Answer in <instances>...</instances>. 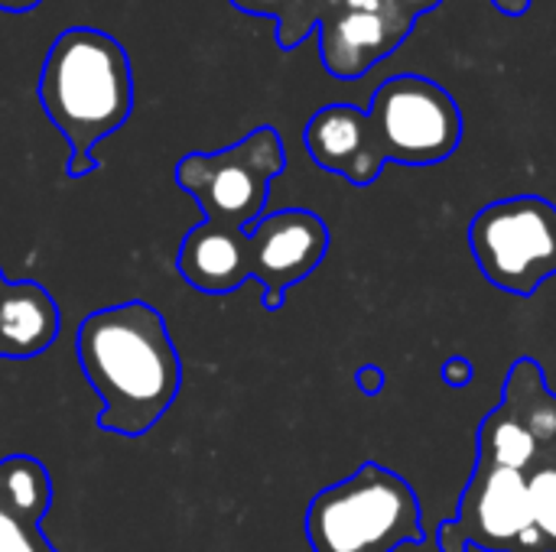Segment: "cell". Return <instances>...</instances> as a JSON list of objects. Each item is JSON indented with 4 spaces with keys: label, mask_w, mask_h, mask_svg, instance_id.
<instances>
[{
    "label": "cell",
    "mask_w": 556,
    "mask_h": 552,
    "mask_svg": "<svg viewBox=\"0 0 556 552\" xmlns=\"http://www.w3.org/2000/svg\"><path fill=\"white\" fill-rule=\"evenodd\" d=\"M528 498L534 527L541 530L547 550L556 552V452L528 475Z\"/></svg>",
    "instance_id": "5bb4252c"
},
{
    "label": "cell",
    "mask_w": 556,
    "mask_h": 552,
    "mask_svg": "<svg viewBox=\"0 0 556 552\" xmlns=\"http://www.w3.org/2000/svg\"><path fill=\"white\" fill-rule=\"evenodd\" d=\"M332 7H339V0H293L290 13L277 23L280 49H296Z\"/></svg>",
    "instance_id": "2e32d148"
},
{
    "label": "cell",
    "mask_w": 556,
    "mask_h": 552,
    "mask_svg": "<svg viewBox=\"0 0 556 552\" xmlns=\"http://www.w3.org/2000/svg\"><path fill=\"white\" fill-rule=\"evenodd\" d=\"M368 124L384 163L437 166L463 143V111L453 94L424 75H394L378 85Z\"/></svg>",
    "instance_id": "8992f818"
},
{
    "label": "cell",
    "mask_w": 556,
    "mask_h": 552,
    "mask_svg": "<svg viewBox=\"0 0 556 552\" xmlns=\"http://www.w3.org/2000/svg\"><path fill=\"white\" fill-rule=\"evenodd\" d=\"M551 552L531 521L528 475L476 465L459 514L440 527V552Z\"/></svg>",
    "instance_id": "52a82bcc"
},
{
    "label": "cell",
    "mask_w": 556,
    "mask_h": 552,
    "mask_svg": "<svg viewBox=\"0 0 556 552\" xmlns=\"http://www.w3.org/2000/svg\"><path fill=\"white\" fill-rule=\"evenodd\" d=\"M472 364L466 361V358H450L446 364H443V381L450 384V387H469L472 384Z\"/></svg>",
    "instance_id": "d6986e66"
},
{
    "label": "cell",
    "mask_w": 556,
    "mask_h": 552,
    "mask_svg": "<svg viewBox=\"0 0 556 552\" xmlns=\"http://www.w3.org/2000/svg\"><path fill=\"white\" fill-rule=\"evenodd\" d=\"M287 169L283 140L274 127H254L238 143L215 153H186L173 179L182 192H189L202 221L218 228L248 231L257 218H264L270 182Z\"/></svg>",
    "instance_id": "277c9868"
},
{
    "label": "cell",
    "mask_w": 556,
    "mask_h": 552,
    "mask_svg": "<svg viewBox=\"0 0 556 552\" xmlns=\"http://www.w3.org/2000/svg\"><path fill=\"white\" fill-rule=\"evenodd\" d=\"M42 0H0V10L3 13H29V10H36Z\"/></svg>",
    "instance_id": "7402d4cb"
},
{
    "label": "cell",
    "mask_w": 556,
    "mask_h": 552,
    "mask_svg": "<svg viewBox=\"0 0 556 552\" xmlns=\"http://www.w3.org/2000/svg\"><path fill=\"white\" fill-rule=\"evenodd\" d=\"M414 23L417 16H410L397 0H388L378 13L332 7L319 20V55L326 72L342 81L368 75L375 62L404 42Z\"/></svg>",
    "instance_id": "9c48e42d"
},
{
    "label": "cell",
    "mask_w": 556,
    "mask_h": 552,
    "mask_svg": "<svg viewBox=\"0 0 556 552\" xmlns=\"http://www.w3.org/2000/svg\"><path fill=\"white\" fill-rule=\"evenodd\" d=\"M384 384H388V377H384V371L375 368V364H365V368L355 371V387H358L365 397H378V394L384 390Z\"/></svg>",
    "instance_id": "ac0fdd59"
},
{
    "label": "cell",
    "mask_w": 556,
    "mask_h": 552,
    "mask_svg": "<svg viewBox=\"0 0 556 552\" xmlns=\"http://www.w3.org/2000/svg\"><path fill=\"white\" fill-rule=\"evenodd\" d=\"M36 94L42 114L68 143V176L85 179L98 169L94 146L134 114V68L111 33L68 26L42 59Z\"/></svg>",
    "instance_id": "7a4b0ae2"
},
{
    "label": "cell",
    "mask_w": 556,
    "mask_h": 552,
    "mask_svg": "<svg viewBox=\"0 0 556 552\" xmlns=\"http://www.w3.org/2000/svg\"><path fill=\"white\" fill-rule=\"evenodd\" d=\"M62 332L59 303L36 280H7L0 270V358L26 361L55 345Z\"/></svg>",
    "instance_id": "7c38bea8"
},
{
    "label": "cell",
    "mask_w": 556,
    "mask_h": 552,
    "mask_svg": "<svg viewBox=\"0 0 556 552\" xmlns=\"http://www.w3.org/2000/svg\"><path fill=\"white\" fill-rule=\"evenodd\" d=\"M388 0H339V7L345 10H358V13H378Z\"/></svg>",
    "instance_id": "ffe728a7"
},
{
    "label": "cell",
    "mask_w": 556,
    "mask_h": 552,
    "mask_svg": "<svg viewBox=\"0 0 556 552\" xmlns=\"http://www.w3.org/2000/svg\"><path fill=\"white\" fill-rule=\"evenodd\" d=\"M176 270L195 293H205V296L235 293L241 283L251 280L248 231L199 221L179 244Z\"/></svg>",
    "instance_id": "8fae6325"
},
{
    "label": "cell",
    "mask_w": 556,
    "mask_h": 552,
    "mask_svg": "<svg viewBox=\"0 0 556 552\" xmlns=\"http://www.w3.org/2000/svg\"><path fill=\"white\" fill-rule=\"evenodd\" d=\"M397 3H401V7H404V10H407L410 16H420V13L433 10V7H437L440 0H397Z\"/></svg>",
    "instance_id": "603a6c76"
},
{
    "label": "cell",
    "mask_w": 556,
    "mask_h": 552,
    "mask_svg": "<svg viewBox=\"0 0 556 552\" xmlns=\"http://www.w3.org/2000/svg\"><path fill=\"white\" fill-rule=\"evenodd\" d=\"M469 247L495 290L534 296L556 277V205L541 195L498 198L469 221Z\"/></svg>",
    "instance_id": "5b68a950"
},
{
    "label": "cell",
    "mask_w": 556,
    "mask_h": 552,
    "mask_svg": "<svg viewBox=\"0 0 556 552\" xmlns=\"http://www.w3.org/2000/svg\"><path fill=\"white\" fill-rule=\"evenodd\" d=\"M329 254V228L309 208H283L248 228V273L261 283L264 309L277 312L287 290L306 280Z\"/></svg>",
    "instance_id": "ba28073f"
},
{
    "label": "cell",
    "mask_w": 556,
    "mask_h": 552,
    "mask_svg": "<svg viewBox=\"0 0 556 552\" xmlns=\"http://www.w3.org/2000/svg\"><path fill=\"white\" fill-rule=\"evenodd\" d=\"M303 530L313 552H394L427 540L417 491L378 462L323 488Z\"/></svg>",
    "instance_id": "3957f363"
},
{
    "label": "cell",
    "mask_w": 556,
    "mask_h": 552,
    "mask_svg": "<svg viewBox=\"0 0 556 552\" xmlns=\"http://www.w3.org/2000/svg\"><path fill=\"white\" fill-rule=\"evenodd\" d=\"M495 7H498L505 16H525L528 7H531V0H495Z\"/></svg>",
    "instance_id": "44dd1931"
},
{
    "label": "cell",
    "mask_w": 556,
    "mask_h": 552,
    "mask_svg": "<svg viewBox=\"0 0 556 552\" xmlns=\"http://www.w3.org/2000/svg\"><path fill=\"white\" fill-rule=\"evenodd\" d=\"M303 146L319 169L336 172L358 189L371 185L388 166L378 150L375 133H371L368 114L355 104L319 107L306 120Z\"/></svg>",
    "instance_id": "30bf717a"
},
{
    "label": "cell",
    "mask_w": 556,
    "mask_h": 552,
    "mask_svg": "<svg viewBox=\"0 0 556 552\" xmlns=\"http://www.w3.org/2000/svg\"><path fill=\"white\" fill-rule=\"evenodd\" d=\"M238 10L251 13V16H270V20H283L293 7V0H231Z\"/></svg>",
    "instance_id": "e0dca14e"
},
{
    "label": "cell",
    "mask_w": 556,
    "mask_h": 552,
    "mask_svg": "<svg viewBox=\"0 0 556 552\" xmlns=\"http://www.w3.org/2000/svg\"><path fill=\"white\" fill-rule=\"evenodd\" d=\"M0 501L33 521H46L52 508V478L33 455L0 459Z\"/></svg>",
    "instance_id": "4fadbf2b"
},
{
    "label": "cell",
    "mask_w": 556,
    "mask_h": 552,
    "mask_svg": "<svg viewBox=\"0 0 556 552\" xmlns=\"http://www.w3.org/2000/svg\"><path fill=\"white\" fill-rule=\"evenodd\" d=\"M75 355L101 410L98 429L147 436L176 403L182 387L179 351L166 319L143 299L94 309L75 332Z\"/></svg>",
    "instance_id": "6da1fadb"
},
{
    "label": "cell",
    "mask_w": 556,
    "mask_h": 552,
    "mask_svg": "<svg viewBox=\"0 0 556 552\" xmlns=\"http://www.w3.org/2000/svg\"><path fill=\"white\" fill-rule=\"evenodd\" d=\"M0 552H59L42 534V521H33L0 501Z\"/></svg>",
    "instance_id": "9a60e30c"
}]
</instances>
